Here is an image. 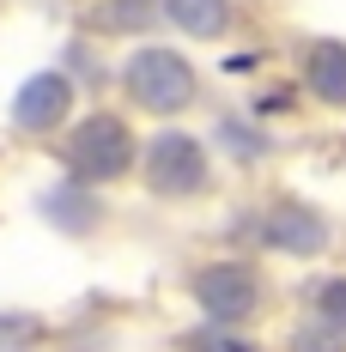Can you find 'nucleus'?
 <instances>
[{"mask_svg": "<svg viewBox=\"0 0 346 352\" xmlns=\"http://www.w3.org/2000/svg\"><path fill=\"white\" fill-rule=\"evenodd\" d=\"M61 164L67 176L79 182H116V176H128L140 164V140H134V122L128 116H116V109H91V116H79L67 128V140H61Z\"/></svg>", "mask_w": 346, "mask_h": 352, "instance_id": "obj_1", "label": "nucleus"}, {"mask_svg": "<svg viewBox=\"0 0 346 352\" xmlns=\"http://www.w3.org/2000/svg\"><path fill=\"white\" fill-rule=\"evenodd\" d=\"M140 182L158 201H188L213 188V146L188 128H158L140 146Z\"/></svg>", "mask_w": 346, "mask_h": 352, "instance_id": "obj_2", "label": "nucleus"}, {"mask_svg": "<svg viewBox=\"0 0 346 352\" xmlns=\"http://www.w3.org/2000/svg\"><path fill=\"white\" fill-rule=\"evenodd\" d=\"M195 61L188 55H176V49H158V43H140L134 55L122 61V91H128V104L140 116H158V122H171L182 109L195 104Z\"/></svg>", "mask_w": 346, "mask_h": 352, "instance_id": "obj_3", "label": "nucleus"}, {"mask_svg": "<svg viewBox=\"0 0 346 352\" xmlns=\"http://www.w3.org/2000/svg\"><path fill=\"white\" fill-rule=\"evenodd\" d=\"M188 298H195V310H201L213 328H243V322L261 316V304H268V280H261L255 261H243V255H219V261H201V267L188 274Z\"/></svg>", "mask_w": 346, "mask_h": 352, "instance_id": "obj_4", "label": "nucleus"}, {"mask_svg": "<svg viewBox=\"0 0 346 352\" xmlns=\"http://www.w3.org/2000/svg\"><path fill=\"white\" fill-rule=\"evenodd\" d=\"M328 237H334V225H328L310 201H298V195L268 201L261 219H255V249H268V255H298V261H310V255L328 249Z\"/></svg>", "mask_w": 346, "mask_h": 352, "instance_id": "obj_5", "label": "nucleus"}, {"mask_svg": "<svg viewBox=\"0 0 346 352\" xmlns=\"http://www.w3.org/2000/svg\"><path fill=\"white\" fill-rule=\"evenodd\" d=\"M6 122H12V134H25V140H49V134L73 128V73H61V67L31 73V79L19 85Z\"/></svg>", "mask_w": 346, "mask_h": 352, "instance_id": "obj_6", "label": "nucleus"}, {"mask_svg": "<svg viewBox=\"0 0 346 352\" xmlns=\"http://www.w3.org/2000/svg\"><path fill=\"white\" fill-rule=\"evenodd\" d=\"M36 212H43L55 231H67V237H91V231L104 225V201H98L91 182H79V176H61L55 188H43V195H36Z\"/></svg>", "mask_w": 346, "mask_h": 352, "instance_id": "obj_7", "label": "nucleus"}, {"mask_svg": "<svg viewBox=\"0 0 346 352\" xmlns=\"http://www.w3.org/2000/svg\"><path fill=\"white\" fill-rule=\"evenodd\" d=\"M304 91L328 109H346V43H310L304 49Z\"/></svg>", "mask_w": 346, "mask_h": 352, "instance_id": "obj_8", "label": "nucleus"}, {"mask_svg": "<svg viewBox=\"0 0 346 352\" xmlns=\"http://www.w3.org/2000/svg\"><path fill=\"white\" fill-rule=\"evenodd\" d=\"M213 146L231 158V164H261L274 140H268V128H261V116L255 109H237V116H219V128H213Z\"/></svg>", "mask_w": 346, "mask_h": 352, "instance_id": "obj_9", "label": "nucleus"}, {"mask_svg": "<svg viewBox=\"0 0 346 352\" xmlns=\"http://www.w3.org/2000/svg\"><path fill=\"white\" fill-rule=\"evenodd\" d=\"M158 12L182 36H225L231 25V0H158Z\"/></svg>", "mask_w": 346, "mask_h": 352, "instance_id": "obj_10", "label": "nucleus"}, {"mask_svg": "<svg viewBox=\"0 0 346 352\" xmlns=\"http://www.w3.org/2000/svg\"><path fill=\"white\" fill-rule=\"evenodd\" d=\"M304 322L328 328L334 340H346V274H328L304 292Z\"/></svg>", "mask_w": 346, "mask_h": 352, "instance_id": "obj_11", "label": "nucleus"}, {"mask_svg": "<svg viewBox=\"0 0 346 352\" xmlns=\"http://www.w3.org/2000/svg\"><path fill=\"white\" fill-rule=\"evenodd\" d=\"M43 334H49L43 316H31V310H0V352H36Z\"/></svg>", "mask_w": 346, "mask_h": 352, "instance_id": "obj_12", "label": "nucleus"}, {"mask_svg": "<svg viewBox=\"0 0 346 352\" xmlns=\"http://www.w3.org/2000/svg\"><path fill=\"white\" fill-rule=\"evenodd\" d=\"M182 352H261V346H249L237 328H213V322H207L195 340H182Z\"/></svg>", "mask_w": 346, "mask_h": 352, "instance_id": "obj_13", "label": "nucleus"}, {"mask_svg": "<svg viewBox=\"0 0 346 352\" xmlns=\"http://www.w3.org/2000/svg\"><path fill=\"white\" fill-rule=\"evenodd\" d=\"M285 352H346V340H334V334L316 328V322H298V334L285 340Z\"/></svg>", "mask_w": 346, "mask_h": 352, "instance_id": "obj_14", "label": "nucleus"}]
</instances>
